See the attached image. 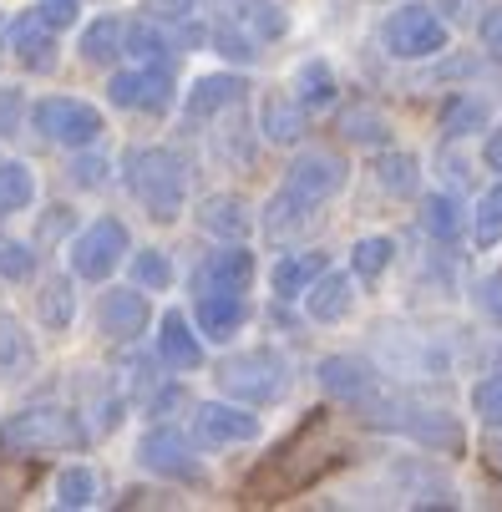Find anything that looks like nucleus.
Segmentation results:
<instances>
[{
	"label": "nucleus",
	"mask_w": 502,
	"mask_h": 512,
	"mask_svg": "<svg viewBox=\"0 0 502 512\" xmlns=\"http://www.w3.org/2000/svg\"><path fill=\"white\" fill-rule=\"evenodd\" d=\"M345 462V447L335 442V431H330V411H310L305 426L284 442L244 487V497L254 502H279V497H295L305 487H315L325 472H335Z\"/></svg>",
	"instance_id": "1"
},
{
	"label": "nucleus",
	"mask_w": 502,
	"mask_h": 512,
	"mask_svg": "<svg viewBox=\"0 0 502 512\" xmlns=\"http://www.w3.org/2000/svg\"><path fill=\"white\" fill-rule=\"evenodd\" d=\"M122 168H127L132 198L148 208L158 224H173V218L183 213V203H188V168H183L178 153H168V148H132Z\"/></svg>",
	"instance_id": "2"
},
{
	"label": "nucleus",
	"mask_w": 502,
	"mask_h": 512,
	"mask_svg": "<svg viewBox=\"0 0 502 512\" xmlns=\"http://www.w3.org/2000/svg\"><path fill=\"white\" fill-rule=\"evenodd\" d=\"M0 447L36 457V452H77L87 447V426L77 421V411L66 406H26L16 416H6L0 426Z\"/></svg>",
	"instance_id": "3"
},
{
	"label": "nucleus",
	"mask_w": 502,
	"mask_h": 512,
	"mask_svg": "<svg viewBox=\"0 0 502 512\" xmlns=\"http://www.w3.org/2000/svg\"><path fill=\"white\" fill-rule=\"evenodd\" d=\"M219 386L249 406H274L284 396V386H290V365L274 350H244L219 365Z\"/></svg>",
	"instance_id": "4"
},
{
	"label": "nucleus",
	"mask_w": 502,
	"mask_h": 512,
	"mask_svg": "<svg viewBox=\"0 0 502 512\" xmlns=\"http://www.w3.org/2000/svg\"><path fill=\"white\" fill-rule=\"evenodd\" d=\"M31 127L61 148H92L102 137V112L82 97H41L31 107Z\"/></svg>",
	"instance_id": "5"
},
{
	"label": "nucleus",
	"mask_w": 502,
	"mask_h": 512,
	"mask_svg": "<svg viewBox=\"0 0 502 512\" xmlns=\"http://www.w3.org/2000/svg\"><path fill=\"white\" fill-rule=\"evenodd\" d=\"M127 254H132L127 224L122 218H97V224H87L77 239H71V274L77 279H107Z\"/></svg>",
	"instance_id": "6"
},
{
	"label": "nucleus",
	"mask_w": 502,
	"mask_h": 512,
	"mask_svg": "<svg viewBox=\"0 0 502 512\" xmlns=\"http://www.w3.org/2000/svg\"><path fill=\"white\" fill-rule=\"evenodd\" d=\"M386 46L401 61H426V56L447 51V26L437 21V11H426V6H401L386 21Z\"/></svg>",
	"instance_id": "7"
},
{
	"label": "nucleus",
	"mask_w": 502,
	"mask_h": 512,
	"mask_svg": "<svg viewBox=\"0 0 502 512\" xmlns=\"http://www.w3.org/2000/svg\"><path fill=\"white\" fill-rule=\"evenodd\" d=\"M137 462L148 472H158V477H173V482H203V462H198L193 442L178 426H153L137 442Z\"/></svg>",
	"instance_id": "8"
},
{
	"label": "nucleus",
	"mask_w": 502,
	"mask_h": 512,
	"mask_svg": "<svg viewBox=\"0 0 502 512\" xmlns=\"http://www.w3.org/2000/svg\"><path fill=\"white\" fill-rule=\"evenodd\" d=\"M112 107L127 112H163L173 102V71L168 66H137V71H117L107 82Z\"/></svg>",
	"instance_id": "9"
},
{
	"label": "nucleus",
	"mask_w": 502,
	"mask_h": 512,
	"mask_svg": "<svg viewBox=\"0 0 502 512\" xmlns=\"http://www.w3.org/2000/svg\"><path fill=\"white\" fill-rule=\"evenodd\" d=\"M193 436L203 447H239V442L259 436V416L244 406H229V401H203L193 411Z\"/></svg>",
	"instance_id": "10"
},
{
	"label": "nucleus",
	"mask_w": 502,
	"mask_h": 512,
	"mask_svg": "<svg viewBox=\"0 0 502 512\" xmlns=\"http://www.w3.org/2000/svg\"><path fill=\"white\" fill-rule=\"evenodd\" d=\"M249 284H254V254L244 244L208 254L193 269V295H244Z\"/></svg>",
	"instance_id": "11"
},
{
	"label": "nucleus",
	"mask_w": 502,
	"mask_h": 512,
	"mask_svg": "<svg viewBox=\"0 0 502 512\" xmlns=\"http://www.w3.org/2000/svg\"><path fill=\"white\" fill-rule=\"evenodd\" d=\"M284 188H295L300 198H310L320 208L325 198H335L345 188V163L335 153H300L290 163V183H284Z\"/></svg>",
	"instance_id": "12"
},
{
	"label": "nucleus",
	"mask_w": 502,
	"mask_h": 512,
	"mask_svg": "<svg viewBox=\"0 0 502 512\" xmlns=\"http://www.w3.org/2000/svg\"><path fill=\"white\" fill-rule=\"evenodd\" d=\"M148 300H142V289H107L97 300V325L107 340H137L148 330Z\"/></svg>",
	"instance_id": "13"
},
{
	"label": "nucleus",
	"mask_w": 502,
	"mask_h": 512,
	"mask_svg": "<svg viewBox=\"0 0 502 512\" xmlns=\"http://www.w3.org/2000/svg\"><path fill=\"white\" fill-rule=\"evenodd\" d=\"M11 51L26 71H51L56 66V26L41 11H21L11 21Z\"/></svg>",
	"instance_id": "14"
},
{
	"label": "nucleus",
	"mask_w": 502,
	"mask_h": 512,
	"mask_svg": "<svg viewBox=\"0 0 502 512\" xmlns=\"http://www.w3.org/2000/svg\"><path fill=\"white\" fill-rule=\"evenodd\" d=\"M158 355H163V365H173V371H198V365H203V345H198L188 315L168 310L158 320Z\"/></svg>",
	"instance_id": "15"
},
{
	"label": "nucleus",
	"mask_w": 502,
	"mask_h": 512,
	"mask_svg": "<svg viewBox=\"0 0 502 512\" xmlns=\"http://www.w3.org/2000/svg\"><path fill=\"white\" fill-rule=\"evenodd\" d=\"M193 320L208 340H234L249 320V305H244V295H198Z\"/></svg>",
	"instance_id": "16"
},
{
	"label": "nucleus",
	"mask_w": 502,
	"mask_h": 512,
	"mask_svg": "<svg viewBox=\"0 0 502 512\" xmlns=\"http://www.w3.org/2000/svg\"><path fill=\"white\" fill-rule=\"evenodd\" d=\"M320 386H325L330 396H340V401H355V406H361V401L371 396L376 376L366 371L361 360H350V355H330V360H320Z\"/></svg>",
	"instance_id": "17"
},
{
	"label": "nucleus",
	"mask_w": 502,
	"mask_h": 512,
	"mask_svg": "<svg viewBox=\"0 0 502 512\" xmlns=\"http://www.w3.org/2000/svg\"><path fill=\"white\" fill-rule=\"evenodd\" d=\"M305 310H310L320 325L345 320V315L355 310V289H350V279H345V274H320V279L305 289Z\"/></svg>",
	"instance_id": "18"
},
{
	"label": "nucleus",
	"mask_w": 502,
	"mask_h": 512,
	"mask_svg": "<svg viewBox=\"0 0 502 512\" xmlns=\"http://www.w3.org/2000/svg\"><path fill=\"white\" fill-rule=\"evenodd\" d=\"M198 224H203L208 234H219V239H244V234L254 229V218H249L244 198H234V193H213V198L198 203Z\"/></svg>",
	"instance_id": "19"
},
{
	"label": "nucleus",
	"mask_w": 502,
	"mask_h": 512,
	"mask_svg": "<svg viewBox=\"0 0 502 512\" xmlns=\"http://www.w3.org/2000/svg\"><path fill=\"white\" fill-rule=\"evenodd\" d=\"M320 274H325V254H315V249H310V254H284V259L274 264L269 284H274L279 300H300Z\"/></svg>",
	"instance_id": "20"
},
{
	"label": "nucleus",
	"mask_w": 502,
	"mask_h": 512,
	"mask_svg": "<svg viewBox=\"0 0 502 512\" xmlns=\"http://www.w3.org/2000/svg\"><path fill=\"white\" fill-rule=\"evenodd\" d=\"M244 97V82L229 77V71H219V77H198L193 92H188V112L193 117H213V112H224Z\"/></svg>",
	"instance_id": "21"
},
{
	"label": "nucleus",
	"mask_w": 502,
	"mask_h": 512,
	"mask_svg": "<svg viewBox=\"0 0 502 512\" xmlns=\"http://www.w3.org/2000/svg\"><path fill=\"white\" fill-rule=\"evenodd\" d=\"M127 51H132L142 66H168V61L178 56V41H173L158 21H137V26H127Z\"/></svg>",
	"instance_id": "22"
},
{
	"label": "nucleus",
	"mask_w": 502,
	"mask_h": 512,
	"mask_svg": "<svg viewBox=\"0 0 502 512\" xmlns=\"http://www.w3.org/2000/svg\"><path fill=\"white\" fill-rule=\"evenodd\" d=\"M259 117H264V137H269V142H295V137L305 132V107H300V97L274 92Z\"/></svg>",
	"instance_id": "23"
},
{
	"label": "nucleus",
	"mask_w": 502,
	"mask_h": 512,
	"mask_svg": "<svg viewBox=\"0 0 502 512\" xmlns=\"http://www.w3.org/2000/svg\"><path fill=\"white\" fill-rule=\"evenodd\" d=\"M239 26L254 41H279L284 31H290V16H284L279 0H239Z\"/></svg>",
	"instance_id": "24"
},
{
	"label": "nucleus",
	"mask_w": 502,
	"mask_h": 512,
	"mask_svg": "<svg viewBox=\"0 0 502 512\" xmlns=\"http://www.w3.org/2000/svg\"><path fill=\"white\" fill-rule=\"evenodd\" d=\"M310 198H300L295 188H279L274 198H269V208H264V229L274 234V239H284V234H295L305 218H310Z\"/></svg>",
	"instance_id": "25"
},
{
	"label": "nucleus",
	"mask_w": 502,
	"mask_h": 512,
	"mask_svg": "<svg viewBox=\"0 0 502 512\" xmlns=\"http://www.w3.org/2000/svg\"><path fill=\"white\" fill-rule=\"evenodd\" d=\"M122 51H127V26H122V21L102 16L97 26L82 31V56H87L92 66H107V61H117Z\"/></svg>",
	"instance_id": "26"
},
{
	"label": "nucleus",
	"mask_w": 502,
	"mask_h": 512,
	"mask_svg": "<svg viewBox=\"0 0 502 512\" xmlns=\"http://www.w3.org/2000/svg\"><path fill=\"white\" fill-rule=\"evenodd\" d=\"M335 71L325 66V61H305L300 71H295V97H300V107H330L335 102Z\"/></svg>",
	"instance_id": "27"
},
{
	"label": "nucleus",
	"mask_w": 502,
	"mask_h": 512,
	"mask_svg": "<svg viewBox=\"0 0 502 512\" xmlns=\"http://www.w3.org/2000/svg\"><path fill=\"white\" fill-rule=\"evenodd\" d=\"M36 315L46 330H66L71 325V279L66 274H51L36 295Z\"/></svg>",
	"instance_id": "28"
},
{
	"label": "nucleus",
	"mask_w": 502,
	"mask_h": 512,
	"mask_svg": "<svg viewBox=\"0 0 502 512\" xmlns=\"http://www.w3.org/2000/svg\"><path fill=\"white\" fill-rule=\"evenodd\" d=\"M26 365H31V340L16 315L0 310V376H21Z\"/></svg>",
	"instance_id": "29"
},
{
	"label": "nucleus",
	"mask_w": 502,
	"mask_h": 512,
	"mask_svg": "<svg viewBox=\"0 0 502 512\" xmlns=\"http://www.w3.org/2000/svg\"><path fill=\"white\" fill-rule=\"evenodd\" d=\"M391 259H396V244L391 239H381V234H371V239H361L350 249V269L361 274L366 284H376L386 269H391Z\"/></svg>",
	"instance_id": "30"
},
{
	"label": "nucleus",
	"mask_w": 502,
	"mask_h": 512,
	"mask_svg": "<svg viewBox=\"0 0 502 512\" xmlns=\"http://www.w3.org/2000/svg\"><path fill=\"white\" fill-rule=\"evenodd\" d=\"M376 183L386 188V193H396V198H411L416 193V158L411 153H386V158H376Z\"/></svg>",
	"instance_id": "31"
},
{
	"label": "nucleus",
	"mask_w": 502,
	"mask_h": 512,
	"mask_svg": "<svg viewBox=\"0 0 502 512\" xmlns=\"http://www.w3.org/2000/svg\"><path fill=\"white\" fill-rule=\"evenodd\" d=\"M36 198V178L26 163H0V213H21Z\"/></svg>",
	"instance_id": "32"
},
{
	"label": "nucleus",
	"mask_w": 502,
	"mask_h": 512,
	"mask_svg": "<svg viewBox=\"0 0 502 512\" xmlns=\"http://www.w3.org/2000/svg\"><path fill=\"white\" fill-rule=\"evenodd\" d=\"M97 502V472L92 467H66L56 477V507H92Z\"/></svg>",
	"instance_id": "33"
},
{
	"label": "nucleus",
	"mask_w": 502,
	"mask_h": 512,
	"mask_svg": "<svg viewBox=\"0 0 502 512\" xmlns=\"http://www.w3.org/2000/svg\"><path fill=\"white\" fill-rule=\"evenodd\" d=\"M421 229L426 234H437V239H457L462 234V218H457V203L432 193V198H421Z\"/></svg>",
	"instance_id": "34"
},
{
	"label": "nucleus",
	"mask_w": 502,
	"mask_h": 512,
	"mask_svg": "<svg viewBox=\"0 0 502 512\" xmlns=\"http://www.w3.org/2000/svg\"><path fill=\"white\" fill-rule=\"evenodd\" d=\"M132 279H137V289H168V284H173L168 254H163V249H137V254H132Z\"/></svg>",
	"instance_id": "35"
},
{
	"label": "nucleus",
	"mask_w": 502,
	"mask_h": 512,
	"mask_svg": "<svg viewBox=\"0 0 502 512\" xmlns=\"http://www.w3.org/2000/svg\"><path fill=\"white\" fill-rule=\"evenodd\" d=\"M472 239H477L482 249L502 244V188H487V193H482V203H477V224H472Z\"/></svg>",
	"instance_id": "36"
},
{
	"label": "nucleus",
	"mask_w": 502,
	"mask_h": 512,
	"mask_svg": "<svg viewBox=\"0 0 502 512\" xmlns=\"http://www.w3.org/2000/svg\"><path fill=\"white\" fill-rule=\"evenodd\" d=\"M31 274H36V254H31L26 244H16V239H0V279L21 284V279H31Z\"/></svg>",
	"instance_id": "37"
},
{
	"label": "nucleus",
	"mask_w": 502,
	"mask_h": 512,
	"mask_svg": "<svg viewBox=\"0 0 502 512\" xmlns=\"http://www.w3.org/2000/svg\"><path fill=\"white\" fill-rule=\"evenodd\" d=\"M213 46H219L229 61H254L259 56V41L249 31H239V26H219V31H213Z\"/></svg>",
	"instance_id": "38"
},
{
	"label": "nucleus",
	"mask_w": 502,
	"mask_h": 512,
	"mask_svg": "<svg viewBox=\"0 0 502 512\" xmlns=\"http://www.w3.org/2000/svg\"><path fill=\"white\" fill-rule=\"evenodd\" d=\"M482 122H487V107H482V102H452V107L442 112V132H452V137H462V132L482 127Z\"/></svg>",
	"instance_id": "39"
},
{
	"label": "nucleus",
	"mask_w": 502,
	"mask_h": 512,
	"mask_svg": "<svg viewBox=\"0 0 502 512\" xmlns=\"http://www.w3.org/2000/svg\"><path fill=\"white\" fill-rule=\"evenodd\" d=\"M472 411H477L487 426H502V376H487V381L472 391Z\"/></svg>",
	"instance_id": "40"
},
{
	"label": "nucleus",
	"mask_w": 502,
	"mask_h": 512,
	"mask_svg": "<svg viewBox=\"0 0 502 512\" xmlns=\"http://www.w3.org/2000/svg\"><path fill=\"white\" fill-rule=\"evenodd\" d=\"M411 436H416V442H426V447H462V436H457V426H452L447 416L411 421Z\"/></svg>",
	"instance_id": "41"
},
{
	"label": "nucleus",
	"mask_w": 502,
	"mask_h": 512,
	"mask_svg": "<svg viewBox=\"0 0 502 512\" xmlns=\"http://www.w3.org/2000/svg\"><path fill=\"white\" fill-rule=\"evenodd\" d=\"M477 305H482V315L492 325H502V274H492V279L477 284Z\"/></svg>",
	"instance_id": "42"
},
{
	"label": "nucleus",
	"mask_w": 502,
	"mask_h": 512,
	"mask_svg": "<svg viewBox=\"0 0 502 512\" xmlns=\"http://www.w3.org/2000/svg\"><path fill=\"white\" fill-rule=\"evenodd\" d=\"M36 11H41V16H46V21L61 31V26H71V21H77V0H41Z\"/></svg>",
	"instance_id": "43"
},
{
	"label": "nucleus",
	"mask_w": 502,
	"mask_h": 512,
	"mask_svg": "<svg viewBox=\"0 0 502 512\" xmlns=\"http://www.w3.org/2000/svg\"><path fill=\"white\" fill-rule=\"evenodd\" d=\"M345 137L371 142V137H381V122H371V112H345Z\"/></svg>",
	"instance_id": "44"
},
{
	"label": "nucleus",
	"mask_w": 502,
	"mask_h": 512,
	"mask_svg": "<svg viewBox=\"0 0 502 512\" xmlns=\"http://www.w3.org/2000/svg\"><path fill=\"white\" fill-rule=\"evenodd\" d=\"M482 46L502 61V6H492V11L482 16Z\"/></svg>",
	"instance_id": "45"
},
{
	"label": "nucleus",
	"mask_w": 502,
	"mask_h": 512,
	"mask_svg": "<svg viewBox=\"0 0 502 512\" xmlns=\"http://www.w3.org/2000/svg\"><path fill=\"white\" fill-rule=\"evenodd\" d=\"M102 173H107L102 163H77V168H71V178H77L82 188H97V183H102Z\"/></svg>",
	"instance_id": "46"
},
{
	"label": "nucleus",
	"mask_w": 502,
	"mask_h": 512,
	"mask_svg": "<svg viewBox=\"0 0 502 512\" xmlns=\"http://www.w3.org/2000/svg\"><path fill=\"white\" fill-rule=\"evenodd\" d=\"M148 6H153L158 16H188V11H193V0H148Z\"/></svg>",
	"instance_id": "47"
},
{
	"label": "nucleus",
	"mask_w": 502,
	"mask_h": 512,
	"mask_svg": "<svg viewBox=\"0 0 502 512\" xmlns=\"http://www.w3.org/2000/svg\"><path fill=\"white\" fill-rule=\"evenodd\" d=\"M11 112H16V92H0V127H11Z\"/></svg>",
	"instance_id": "48"
},
{
	"label": "nucleus",
	"mask_w": 502,
	"mask_h": 512,
	"mask_svg": "<svg viewBox=\"0 0 502 512\" xmlns=\"http://www.w3.org/2000/svg\"><path fill=\"white\" fill-rule=\"evenodd\" d=\"M487 163H492V168H497V173H502V132H497V137H492V142H487Z\"/></svg>",
	"instance_id": "49"
}]
</instances>
